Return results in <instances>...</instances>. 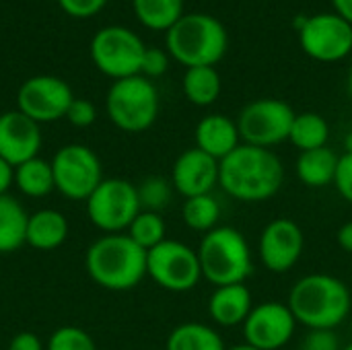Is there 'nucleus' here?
<instances>
[{"label":"nucleus","mask_w":352,"mask_h":350,"mask_svg":"<svg viewBox=\"0 0 352 350\" xmlns=\"http://www.w3.org/2000/svg\"><path fill=\"white\" fill-rule=\"evenodd\" d=\"M56 190L74 202H85L103 182V167L93 149L87 144H66L52 157Z\"/></svg>","instance_id":"9d476101"},{"label":"nucleus","mask_w":352,"mask_h":350,"mask_svg":"<svg viewBox=\"0 0 352 350\" xmlns=\"http://www.w3.org/2000/svg\"><path fill=\"white\" fill-rule=\"evenodd\" d=\"M328 140H330V126L324 116L316 111L295 113L291 134H289V142L293 146H297L301 153L316 151V149L328 146Z\"/></svg>","instance_id":"a878e982"},{"label":"nucleus","mask_w":352,"mask_h":350,"mask_svg":"<svg viewBox=\"0 0 352 350\" xmlns=\"http://www.w3.org/2000/svg\"><path fill=\"white\" fill-rule=\"evenodd\" d=\"M169 68V54L159 50V47H146L144 56H142V64H140V74L151 78H159L167 72Z\"/></svg>","instance_id":"2f4dec72"},{"label":"nucleus","mask_w":352,"mask_h":350,"mask_svg":"<svg viewBox=\"0 0 352 350\" xmlns=\"http://www.w3.org/2000/svg\"><path fill=\"white\" fill-rule=\"evenodd\" d=\"M338 159H340V155H336V151H332L330 146H322L316 151H303V153H299V157L295 161L297 179L303 186L314 188V190L334 186Z\"/></svg>","instance_id":"412c9836"},{"label":"nucleus","mask_w":352,"mask_h":350,"mask_svg":"<svg viewBox=\"0 0 352 350\" xmlns=\"http://www.w3.org/2000/svg\"><path fill=\"white\" fill-rule=\"evenodd\" d=\"M29 212L10 194L0 196V254H12L27 245Z\"/></svg>","instance_id":"4be33fe9"},{"label":"nucleus","mask_w":352,"mask_h":350,"mask_svg":"<svg viewBox=\"0 0 352 350\" xmlns=\"http://www.w3.org/2000/svg\"><path fill=\"white\" fill-rule=\"evenodd\" d=\"M146 45L142 39L122 25H109L99 29L91 39L93 64L113 80L140 74V64Z\"/></svg>","instance_id":"1a4fd4ad"},{"label":"nucleus","mask_w":352,"mask_h":350,"mask_svg":"<svg viewBox=\"0 0 352 350\" xmlns=\"http://www.w3.org/2000/svg\"><path fill=\"white\" fill-rule=\"evenodd\" d=\"M10 186H14V167L0 159V196L8 194Z\"/></svg>","instance_id":"4c0bfd02"},{"label":"nucleus","mask_w":352,"mask_h":350,"mask_svg":"<svg viewBox=\"0 0 352 350\" xmlns=\"http://www.w3.org/2000/svg\"><path fill=\"white\" fill-rule=\"evenodd\" d=\"M336 239H338V245H340L346 254H352V221L344 223V225L338 229Z\"/></svg>","instance_id":"58836bf2"},{"label":"nucleus","mask_w":352,"mask_h":350,"mask_svg":"<svg viewBox=\"0 0 352 350\" xmlns=\"http://www.w3.org/2000/svg\"><path fill=\"white\" fill-rule=\"evenodd\" d=\"M138 21L153 31H169L184 17V0H132Z\"/></svg>","instance_id":"bb28decb"},{"label":"nucleus","mask_w":352,"mask_h":350,"mask_svg":"<svg viewBox=\"0 0 352 350\" xmlns=\"http://www.w3.org/2000/svg\"><path fill=\"white\" fill-rule=\"evenodd\" d=\"M227 350H260L248 342H241V344H233V347H227Z\"/></svg>","instance_id":"79ce46f5"},{"label":"nucleus","mask_w":352,"mask_h":350,"mask_svg":"<svg viewBox=\"0 0 352 350\" xmlns=\"http://www.w3.org/2000/svg\"><path fill=\"white\" fill-rule=\"evenodd\" d=\"M287 305L307 330H336L351 318L352 295L342 278L314 272L291 287Z\"/></svg>","instance_id":"f03ea898"},{"label":"nucleus","mask_w":352,"mask_h":350,"mask_svg":"<svg viewBox=\"0 0 352 350\" xmlns=\"http://www.w3.org/2000/svg\"><path fill=\"white\" fill-rule=\"evenodd\" d=\"M254 309V297L248 285L217 287L208 299V316L221 328L243 326Z\"/></svg>","instance_id":"6ab92c4d"},{"label":"nucleus","mask_w":352,"mask_h":350,"mask_svg":"<svg viewBox=\"0 0 352 350\" xmlns=\"http://www.w3.org/2000/svg\"><path fill=\"white\" fill-rule=\"evenodd\" d=\"M41 130L39 124L19 109L0 113V159L19 167L21 163L39 157Z\"/></svg>","instance_id":"dca6fc26"},{"label":"nucleus","mask_w":352,"mask_h":350,"mask_svg":"<svg viewBox=\"0 0 352 350\" xmlns=\"http://www.w3.org/2000/svg\"><path fill=\"white\" fill-rule=\"evenodd\" d=\"M332 4L336 8V14H340L352 25V0H332Z\"/></svg>","instance_id":"ea45409f"},{"label":"nucleus","mask_w":352,"mask_h":350,"mask_svg":"<svg viewBox=\"0 0 352 350\" xmlns=\"http://www.w3.org/2000/svg\"><path fill=\"white\" fill-rule=\"evenodd\" d=\"M85 210L93 227L109 233H126L142 210L138 190L124 177H103V182L85 200Z\"/></svg>","instance_id":"0eeeda50"},{"label":"nucleus","mask_w":352,"mask_h":350,"mask_svg":"<svg viewBox=\"0 0 352 350\" xmlns=\"http://www.w3.org/2000/svg\"><path fill=\"white\" fill-rule=\"evenodd\" d=\"M107 0H58L60 8L76 19H89L93 14H97Z\"/></svg>","instance_id":"c9c22d12"},{"label":"nucleus","mask_w":352,"mask_h":350,"mask_svg":"<svg viewBox=\"0 0 352 350\" xmlns=\"http://www.w3.org/2000/svg\"><path fill=\"white\" fill-rule=\"evenodd\" d=\"M285 184V165L270 149L239 144L221 161L219 186L239 202H266L280 192Z\"/></svg>","instance_id":"f257e3e1"},{"label":"nucleus","mask_w":352,"mask_h":350,"mask_svg":"<svg viewBox=\"0 0 352 350\" xmlns=\"http://www.w3.org/2000/svg\"><path fill=\"white\" fill-rule=\"evenodd\" d=\"M346 93H349V97H351L352 101V64L351 68H349V76H346Z\"/></svg>","instance_id":"37998d69"},{"label":"nucleus","mask_w":352,"mask_h":350,"mask_svg":"<svg viewBox=\"0 0 352 350\" xmlns=\"http://www.w3.org/2000/svg\"><path fill=\"white\" fill-rule=\"evenodd\" d=\"M66 120L74 128H89L97 120V107L89 99H76L74 97L68 111H66Z\"/></svg>","instance_id":"72a5a7b5"},{"label":"nucleus","mask_w":352,"mask_h":350,"mask_svg":"<svg viewBox=\"0 0 352 350\" xmlns=\"http://www.w3.org/2000/svg\"><path fill=\"white\" fill-rule=\"evenodd\" d=\"M165 350H227V347L214 328L202 322H186L169 332Z\"/></svg>","instance_id":"5701e85b"},{"label":"nucleus","mask_w":352,"mask_h":350,"mask_svg":"<svg viewBox=\"0 0 352 350\" xmlns=\"http://www.w3.org/2000/svg\"><path fill=\"white\" fill-rule=\"evenodd\" d=\"M194 140H196V149L204 151L206 155H210L219 163L225 157H229L241 144L237 122L231 120L229 116H223V113L204 116L196 124Z\"/></svg>","instance_id":"a211bd4d"},{"label":"nucleus","mask_w":352,"mask_h":350,"mask_svg":"<svg viewBox=\"0 0 352 350\" xmlns=\"http://www.w3.org/2000/svg\"><path fill=\"white\" fill-rule=\"evenodd\" d=\"M297 326L299 324L287 303H258L241 326L243 342L260 350H280L293 340Z\"/></svg>","instance_id":"2eb2a0df"},{"label":"nucleus","mask_w":352,"mask_h":350,"mask_svg":"<svg viewBox=\"0 0 352 350\" xmlns=\"http://www.w3.org/2000/svg\"><path fill=\"white\" fill-rule=\"evenodd\" d=\"M89 278L107 291H130L146 276V252L126 233H109L95 239L85 256Z\"/></svg>","instance_id":"7ed1b4c3"},{"label":"nucleus","mask_w":352,"mask_h":350,"mask_svg":"<svg viewBox=\"0 0 352 350\" xmlns=\"http://www.w3.org/2000/svg\"><path fill=\"white\" fill-rule=\"evenodd\" d=\"M305 250L303 229L287 217L272 219L260 233L258 258L268 272L285 274L293 270Z\"/></svg>","instance_id":"4468645a"},{"label":"nucleus","mask_w":352,"mask_h":350,"mask_svg":"<svg viewBox=\"0 0 352 350\" xmlns=\"http://www.w3.org/2000/svg\"><path fill=\"white\" fill-rule=\"evenodd\" d=\"M184 225L196 233H208L219 227L221 219V204L212 194H202L194 198H186L182 206Z\"/></svg>","instance_id":"cd10ccee"},{"label":"nucleus","mask_w":352,"mask_h":350,"mask_svg":"<svg viewBox=\"0 0 352 350\" xmlns=\"http://www.w3.org/2000/svg\"><path fill=\"white\" fill-rule=\"evenodd\" d=\"M74 95L66 80L52 74L27 78L16 93V109L37 124H50L66 118Z\"/></svg>","instance_id":"ddd939ff"},{"label":"nucleus","mask_w":352,"mask_h":350,"mask_svg":"<svg viewBox=\"0 0 352 350\" xmlns=\"http://www.w3.org/2000/svg\"><path fill=\"white\" fill-rule=\"evenodd\" d=\"M221 163L200 149L184 151L171 167V184L184 198H194L202 194H212L219 186Z\"/></svg>","instance_id":"f3484780"},{"label":"nucleus","mask_w":352,"mask_h":350,"mask_svg":"<svg viewBox=\"0 0 352 350\" xmlns=\"http://www.w3.org/2000/svg\"><path fill=\"white\" fill-rule=\"evenodd\" d=\"M342 350H352V342L351 344H346V347H342Z\"/></svg>","instance_id":"c03bdc74"},{"label":"nucleus","mask_w":352,"mask_h":350,"mask_svg":"<svg viewBox=\"0 0 352 350\" xmlns=\"http://www.w3.org/2000/svg\"><path fill=\"white\" fill-rule=\"evenodd\" d=\"M45 350H97L93 336L78 326H62L52 332Z\"/></svg>","instance_id":"7c9ffc66"},{"label":"nucleus","mask_w":352,"mask_h":350,"mask_svg":"<svg viewBox=\"0 0 352 350\" xmlns=\"http://www.w3.org/2000/svg\"><path fill=\"white\" fill-rule=\"evenodd\" d=\"M68 239V221L56 208H41L29 215L27 245L37 252H54Z\"/></svg>","instance_id":"aec40b11"},{"label":"nucleus","mask_w":352,"mask_h":350,"mask_svg":"<svg viewBox=\"0 0 352 350\" xmlns=\"http://www.w3.org/2000/svg\"><path fill=\"white\" fill-rule=\"evenodd\" d=\"M295 120L293 107L283 99H256L248 103L237 118V128L243 144L272 149L289 140Z\"/></svg>","instance_id":"9b49d317"},{"label":"nucleus","mask_w":352,"mask_h":350,"mask_svg":"<svg viewBox=\"0 0 352 350\" xmlns=\"http://www.w3.org/2000/svg\"><path fill=\"white\" fill-rule=\"evenodd\" d=\"M334 186H336L338 194L349 204H352V155H349V153H342L340 159H338Z\"/></svg>","instance_id":"f704fd0d"},{"label":"nucleus","mask_w":352,"mask_h":350,"mask_svg":"<svg viewBox=\"0 0 352 350\" xmlns=\"http://www.w3.org/2000/svg\"><path fill=\"white\" fill-rule=\"evenodd\" d=\"M105 109L111 124L122 132H144L159 116L157 87L142 74L113 80L105 97Z\"/></svg>","instance_id":"423d86ee"},{"label":"nucleus","mask_w":352,"mask_h":350,"mask_svg":"<svg viewBox=\"0 0 352 350\" xmlns=\"http://www.w3.org/2000/svg\"><path fill=\"white\" fill-rule=\"evenodd\" d=\"M182 87L190 103L198 107H208L221 97L223 80L214 66H196L186 70Z\"/></svg>","instance_id":"b1692460"},{"label":"nucleus","mask_w":352,"mask_h":350,"mask_svg":"<svg viewBox=\"0 0 352 350\" xmlns=\"http://www.w3.org/2000/svg\"><path fill=\"white\" fill-rule=\"evenodd\" d=\"M165 233H167V227H165L163 217L159 212H148V210H140L126 231V235L144 252L163 243L167 239Z\"/></svg>","instance_id":"c85d7f7f"},{"label":"nucleus","mask_w":352,"mask_h":350,"mask_svg":"<svg viewBox=\"0 0 352 350\" xmlns=\"http://www.w3.org/2000/svg\"><path fill=\"white\" fill-rule=\"evenodd\" d=\"M167 54L186 68L217 66L229 45L225 25L206 12L184 14L165 35Z\"/></svg>","instance_id":"20e7f679"},{"label":"nucleus","mask_w":352,"mask_h":350,"mask_svg":"<svg viewBox=\"0 0 352 350\" xmlns=\"http://www.w3.org/2000/svg\"><path fill=\"white\" fill-rule=\"evenodd\" d=\"M297 31L301 50L318 62H340L352 52V25L336 12L305 17Z\"/></svg>","instance_id":"f8f14e48"},{"label":"nucleus","mask_w":352,"mask_h":350,"mask_svg":"<svg viewBox=\"0 0 352 350\" xmlns=\"http://www.w3.org/2000/svg\"><path fill=\"white\" fill-rule=\"evenodd\" d=\"M6 350H45L43 342L33 332H19L10 338Z\"/></svg>","instance_id":"e433bc0d"},{"label":"nucleus","mask_w":352,"mask_h":350,"mask_svg":"<svg viewBox=\"0 0 352 350\" xmlns=\"http://www.w3.org/2000/svg\"><path fill=\"white\" fill-rule=\"evenodd\" d=\"M202 278L214 289L225 285H245L254 274L252 248L241 231L219 225L202 235L198 245Z\"/></svg>","instance_id":"39448f33"},{"label":"nucleus","mask_w":352,"mask_h":350,"mask_svg":"<svg viewBox=\"0 0 352 350\" xmlns=\"http://www.w3.org/2000/svg\"><path fill=\"white\" fill-rule=\"evenodd\" d=\"M299 350H342L336 330H307Z\"/></svg>","instance_id":"473e14b6"},{"label":"nucleus","mask_w":352,"mask_h":350,"mask_svg":"<svg viewBox=\"0 0 352 350\" xmlns=\"http://www.w3.org/2000/svg\"><path fill=\"white\" fill-rule=\"evenodd\" d=\"M146 276L169 293H188L202 281L198 252L184 241L165 239L146 252Z\"/></svg>","instance_id":"6e6552de"},{"label":"nucleus","mask_w":352,"mask_h":350,"mask_svg":"<svg viewBox=\"0 0 352 350\" xmlns=\"http://www.w3.org/2000/svg\"><path fill=\"white\" fill-rule=\"evenodd\" d=\"M14 186L27 198H45L56 190L52 163L35 157L14 167Z\"/></svg>","instance_id":"393cba45"},{"label":"nucleus","mask_w":352,"mask_h":350,"mask_svg":"<svg viewBox=\"0 0 352 350\" xmlns=\"http://www.w3.org/2000/svg\"><path fill=\"white\" fill-rule=\"evenodd\" d=\"M136 190H138V200H140L142 210H148V212H161L163 208L171 204V198H173V184L171 179L163 175L144 177L136 186Z\"/></svg>","instance_id":"c756f323"},{"label":"nucleus","mask_w":352,"mask_h":350,"mask_svg":"<svg viewBox=\"0 0 352 350\" xmlns=\"http://www.w3.org/2000/svg\"><path fill=\"white\" fill-rule=\"evenodd\" d=\"M342 146H344V153L352 155V130L346 132V136H344V140H342Z\"/></svg>","instance_id":"a19ab883"}]
</instances>
